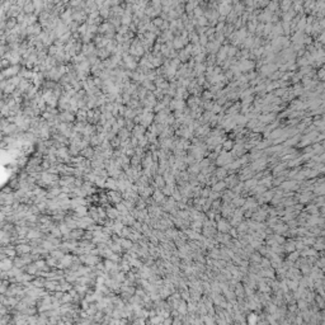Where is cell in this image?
Returning a JSON list of instances; mask_svg holds the SVG:
<instances>
[{"instance_id":"5b68a950","label":"cell","mask_w":325,"mask_h":325,"mask_svg":"<svg viewBox=\"0 0 325 325\" xmlns=\"http://www.w3.org/2000/svg\"><path fill=\"white\" fill-rule=\"evenodd\" d=\"M41 236H42V234H41V231H39V230H37V229L28 230V232H27V239H30V240L41 239Z\"/></svg>"},{"instance_id":"7a4b0ae2","label":"cell","mask_w":325,"mask_h":325,"mask_svg":"<svg viewBox=\"0 0 325 325\" xmlns=\"http://www.w3.org/2000/svg\"><path fill=\"white\" fill-rule=\"evenodd\" d=\"M13 264H14V260L12 259V258H4V259H2V264H0V268H2V271H4V272H8V271H10L13 268Z\"/></svg>"},{"instance_id":"9c48e42d","label":"cell","mask_w":325,"mask_h":325,"mask_svg":"<svg viewBox=\"0 0 325 325\" xmlns=\"http://www.w3.org/2000/svg\"><path fill=\"white\" fill-rule=\"evenodd\" d=\"M46 262H47V264H48V267H56V262H57V259L54 258L52 255H50V257L46 259Z\"/></svg>"},{"instance_id":"277c9868","label":"cell","mask_w":325,"mask_h":325,"mask_svg":"<svg viewBox=\"0 0 325 325\" xmlns=\"http://www.w3.org/2000/svg\"><path fill=\"white\" fill-rule=\"evenodd\" d=\"M106 211H107V216H108V219H110V220H117L118 216L121 215L119 211H118L116 207H108Z\"/></svg>"},{"instance_id":"ba28073f","label":"cell","mask_w":325,"mask_h":325,"mask_svg":"<svg viewBox=\"0 0 325 325\" xmlns=\"http://www.w3.org/2000/svg\"><path fill=\"white\" fill-rule=\"evenodd\" d=\"M152 199H154L155 202H161L162 203V199H164V196H162V193L160 191H156L152 193Z\"/></svg>"},{"instance_id":"6da1fadb","label":"cell","mask_w":325,"mask_h":325,"mask_svg":"<svg viewBox=\"0 0 325 325\" xmlns=\"http://www.w3.org/2000/svg\"><path fill=\"white\" fill-rule=\"evenodd\" d=\"M107 196H108V201H112L113 203H119V202H122V193H118V192H116V191H109L108 193H107Z\"/></svg>"},{"instance_id":"30bf717a","label":"cell","mask_w":325,"mask_h":325,"mask_svg":"<svg viewBox=\"0 0 325 325\" xmlns=\"http://www.w3.org/2000/svg\"><path fill=\"white\" fill-rule=\"evenodd\" d=\"M81 155L85 156L86 159H90L91 156H93V150H91V149H85V150L81 151Z\"/></svg>"},{"instance_id":"52a82bcc","label":"cell","mask_w":325,"mask_h":325,"mask_svg":"<svg viewBox=\"0 0 325 325\" xmlns=\"http://www.w3.org/2000/svg\"><path fill=\"white\" fill-rule=\"evenodd\" d=\"M64 253H65L64 250H52V251H50V255H52L54 258H56L57 260H60V259H62L65 257Z\"/></svg>"},{"instance_id":"8fae6325","label":"cell","mask_w":325,"mask_h":325,"mask_svg":"<svg viewBox=\"0 0 325 325\" xmlns=\"http://www.w3.org/2000/svg\"><path fill=\"white\" fill-rule=\"evenodd\" d=\"M155 180H156V183H158V186L161 188V187H164V179H162L161 177H156L155 178Z\"/></svg>"},{"instance_id":"8992f818","label":"cell","mask_w":325,"mask_h":325,"mask_svg":"<svg viewBox=\"0 0 325 325\" xmlns=\"http://www.w3.org/2000/svg\"><path fill=\"white\" fill-rule=\"evenodd\" d=\"M106 187L108 189H118V186H117V179L116 178H107V182H106Z\"/></svg>"},{"instance_id":"7c38bea8","label":"cell","mask_w":325,"mask_h":325,"mask_svg":"<svg viewBox=\"0 0 325 325\" xmlns=\"http://www.w3.org/2000/svg\"><path fill=\"white\" fill-rule=\"evenodd\" d=\"M255 320H257V316H254V315H253V316H251V319H250V323H253V321H255Z\"/></svg>"},{"instance_id":"3957f363","label":"cell","mask_w":325,"mask_h":325,"mask_svg":"<svg viewBox=\"0 0 325 325\" xmlns=\"http://www.w3.org/2000/svg\"><path fill=\"white\" fill-rule=\"evenodd\" d=\"M15 249H17V253L20 254V255L32 251V247H29L28 244H18V245L15 247Z\"/></svg>"}]
</instances>
